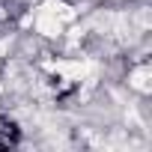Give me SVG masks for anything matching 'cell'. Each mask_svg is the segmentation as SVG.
I'll return each mask as SVG.
<instances>
[{"label": "cell", "mask_w": 152, "mask_h": 152, "mask_svg": "<svg viewBox=\"0 0 152 152\" xmlns=\"http://www.w3.org/2000/svg\"><path fill=\"white\" fill-rule=\"evenodd\" d=\"M152 72H149V63L146 60H140V63H134L131 69H128V90H134L137 96H149L152 93Z\"/></svg>", "instance_id": "cell-1"}]
</instances>
